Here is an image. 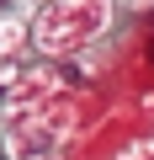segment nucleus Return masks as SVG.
Segmentation results:
<instances>
[{"label": "nucleus", "mask_w": 154, "mask_h": 160, "mask_svg": "<svg viewBox=\"0 0 154 160\" xmlns=\"http://www.w3.org/2000/svg\"><path fill=\"white\" fill-rule=\"evenodd\" d=\"M69 128H74L69 107L37 102V107L11 112V123H6V144H11V155H16V160H48V155L69 139Z\"/></svg>", "instance_id": "nucleus-2"}, {"label": "nucleus", "mask_w": 154, "mask_h": 160, "mask_svg": "<svg viewBox=\"0 0 154 160\" xmlns=\"http://www.w3.org/2000/svg\"><path fill=\"white\" fill-rule=\"evenodd\" d=\"M101 27H106V0H48L32 22V38L48 53H74L91 38H101Z\"/></svg>", "instance_id": "nucleus-1"}]
</instances>
